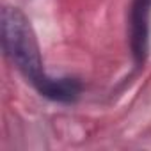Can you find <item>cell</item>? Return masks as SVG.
Listing matches in <instances>:
<instances>
[{"instance_id": "6da1fadb", "label": "cell", "mask_w": 151, "mask_h": 151, "mask_svg": "<svg viewBox=\"0 0 151 151\" xmlns=\"http://www.w3.org/2000/svg\"><path fill=\"white\" fill-rule=\"evenodd\" d=\"M2 46L6 55L16 64L20 73L39 91L46 94L53 78H50L43 69L39 46L30 27V22L16 7L2 9Z\"/></svg>"}, {"instance_id": "7a4b0ae2", "label": "cell", "mask_w": 151, "mask_h": 151, "mask_svg": "<svg viewBox=\"0 0 151 151\" xmlns=\"http://www.w3.org/2000/svg\"><path fill=\"white\" fill-rule=\"evenodd\" d=\"M149 11L151 0H135L132 9V50L137 66L144 64L149 48Z\"/></svg>"}, {"instance_id": "3957f363", "label": "cell", "mask_w": 151, "mask_h": 151, "mask_svg": "<svg viewBox=\"0 0 151 151\" xmlns=\"http://www.w3.org/2000/svg\"><path fill=\"white\" fill-rule=\"evenodd\" d=\"M82 87L75 78H59V80H52L45 98L53 100V101H60V103H73L78 98Z\"/></svg>"}]
</instances>
